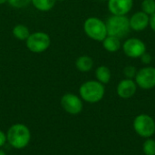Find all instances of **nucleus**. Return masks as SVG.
<instances>
[{
  "mask_svg": "<svg viewBox=\"0 0 155 155\" xmlns=\"http://www.w3.org/2000/svg\"><path fill=\"white\" fill-rule=\"evenodd\" d=\"M6 139L12 147L15 149H23L28 145L31 140V133L26 125L16 124L8 129Z\"/></svg>",
  "mask_w": 155,
  "mask_h": 155,
  "instance_id": "obj_1",
  "label": "nucleus"
},
{
  "mask_svg": "<svg viewBox=\"0 0 155 155\" xmlns=\"http://www.w3.org/2000/svg\"><path fill=\"white\" fill-rule=\"evenodd\" d=\"M79 94L82 100L95 104L100 102L105 94L104 84H101L97 80H89L82 84L79 88Z\"/></svg>",
  "mask_w": 155,
  "mask_h": 155,
  "instance_id": "obj_2",
  "label": "nucleus"
},
{
  "mask_svg": "<svg viewBox=\"0 0 155 155\" xmlns=\"http://www.w3.org/2000/svg\"><path fill=\"white\" fill-rule=\"evenodd\" d=\"M107 34L116 36L120 39L126 37L132 31L130 28L129 18L127 15H112L105 21Z\"/></svg>",
  "mask_w": 155,
  "mask_h": 155,
  "instance_id": "obj_3",
  "label": "nucleus"
},
{
  "mask_svg": "<svg viewBox=\"0 0 155 155\" xmlns=\"http://www.w3.org/2000/svg\"><path fill=\"white\" fill-rule=\"evenodd\" d=\"M83 28L86 36L96 42H102L108 35L105 22L95 16L85 19Z\"/></svg>",
  "mask_w": 155,
  "mask_h": 155,
  "instance_id": "obj_4",
  "label": "nucleus"
},
{
  "mask_svg": "<svg viewBox=\"0 0 155 155\" xmlns=\"http://www.w3.org/2000/svg\"><path fill=\"white\" fill-rule=\"evenodd\" d=\"M26 48L34 54H41L45 52L51 45V37L45 32L31 33L25 40Z\"/></svg>",
  "mask_w": 155,
  "mask_h": 155,
  "instance_id": "obj_5",
  "label": "nucleus"
},
{
  "mask_svg": "<svg viewBox=\"0 0 155 155\" xmlns=\"http://www.w3.org/2000/svg\"><path fill=\"white\" fill-rule=\"evenodd\" d=\"M134 128L139 136L151 138L155 134V121L148 114H139L134 121Z\"/></svg>",
  "mask_w": 155,
  "mask_h": 155,
  "instance_id": "obj_6",
  "label": "nucleus"
},
{
  "mask_svg": "<svg viewBox=\"0 0 155 155\" xmlns=\"http://www.w3.org/2000/svg\"><path fill=\"white\" fill-rule=\"evenodd\" d=\"M122 49L127 57L133 59L140 58L147 51L145 43L142 39L136 37L127 38L122 44Z\"/></svg>",
  "mask_w": 155,
  "mask_h": 155,
  "instance_id": "obj_7",
  "label": "nucleus"
},
{
  "mask_svg": "<svg viewBox=\"0 0 155 155\" xmlns=\"http://www.w3.org/2000/svg\"><path fill=\"white\" fill-rule=\"evenodd\" d=\"M134 81L138 87L143 90H151L155 87V67L145 65L137 71Z\"/></svg>",
  "mask_w": 155,
  "mask_h": 155,
  "instance_id": "obj_8",
  "label": "nucleus"
},
{
  "mask_svg": "<svg viewBox=\"0 0 155 155\" xmlns=\"http://www.w3.org/2000/svg\"><path fill=\"white\" fill-rule=\"evenodd\" d=\"M61 105L63 109L70 114H78L83 110L82 99L74 94H65L61 98Z\"/></svg>",
  "mask_w": 155,
  "mask_h": 155,
  "instance_id": "obj_9",
  "label": "nucleus"
},
{
  "mask_svg": "<svg viewBox=\"0 0 155 155\" xmlns=\"http://www.w3.org/2000/svg\"><path fill=\"white\" fill-rule=\"evenodd\" d=\"M133 6L134 0H107L108 10L114 15H127Z\"/></svg>",
  "mask_w": 155,
  "mask_h": 155,
  "instance_id": "obj_10",
  "label": "nucleus"
},
{
  "mask_svg": "<svg viewBox=\"0 0 155 155\" xmlns=\"http://www.w3.org/2000/svg\"><path fill=\"white\" fill-rule=\"evenodd\" d=\"M137 87L138 86L134 79L124 78L118 83L116 87V93L119 97L123 99H129L135 94Z\"/></svg>",
  "mask_w": 155,
  "mask_h": 155,
  "instance_id": "obj_11",
  "label": "nucleus"
},
{
  "mask_svg": "<svg viewBox=\"0 0 155 155\" xmlns=\"http://www.w3.org/2000/svg\"><path fill=\"white\" fill-rule=\"evenodd\" d=\"M150 16L143 11H137L129 18V24L131 30L134 32L144 31L149 26Z\"/></svg>",
  "mask_w": 155,
  "mask_h": 155,
  "instance_id": "obj_12",
  "label": "nucleus"
},
{
  "mask_svg": "<svg viewBox=\"0 0 155 155\" xmlns=\"http://www.w3.org/2000/svg\"><path fill=\"white\" fill-rule=\"evenodd\" d=\"M102 45L105 51L109 53H117L122 48L121 39L116 36L109 35L102 41Z\"/></svg>",
  "mask_w": 155,
  "mask_h": 155,
  "instance_id": "obj_13",
  "label": "nucleus"
},
{
  "mask_svg": "<svg viewBox=\"0 0 155 155\" xmlns=\"http://www.w3.org/2000/svg\"><path fill=\"white\" fill-rule=\"evenodd\" d=\"M94 64V62L93 58L86 54L81 55L75 60V67L81 73L90 72L93 69Z\"/></svg>",
  "mask_w": 155,
  "mask_h": 155,
  "instance_id": "obj_14",
  "label": "nucleus"
},
{
  "mask_svg": "<svg viewBox=\"0 0 155 155\" xmlns=\"http://www.w3.org/2000/svg\"><path fill=\"white\" fill-rule=\"evenodd\" d=\"M95 78L103 84H107L112 78V72L106 65H100L95 69Z\"/></svg>",
  "mask_w": 155,
  "mask_h": 155,
  "instance_id": "obj_15",
  "label": "nucleus"
},
{
  "mask_svg": "<svg viewBox=\"0 0 155 155\" xmlns=\"http://www.w3.org/2000/svg\"><path fill=\"white\" fill-rule=\"evenodd\" d=\"M12 34L15 36V38H16L20 41H25L31 33H30L29 28L26 25H22V24H18L13 27Z\"/></svg>",
  "mask_w": 155,
  "mask_h": 155,
  "instance_id": "obj_16",
  "label": "nucleus"
},
{
  "mask_svg": "<svg viewBox=\"0 0 155 155\" xmlns=\"http://www.w3.org/2000/svg\"><path fill=\"white\" fill-rule=\"evenodd\" d=\"M57 0H31L34 7L41 12H48L54 8Z\"/></svg>",
  "mask_w": 155,
  "mask_h": 155,
  "instance_id": "obj_17",
  "label": "nucleus"
},
{
  "mask_svg": "<svg viewBox=\"0 0 155 155\" xmlns=\"http://www.w3.org/2000/svg\"><path fill=\"white\" fill-rule=\"evenodd\" d=\"M141 11L149 16L155 13V0H143L141 4Z\"/></svg>",
  "mask_w": 155,
  "mask_h": 155,
  "instance_id": "obj_18",
  "label": "nucleus"
},
{
  "mask_svg": "<svg viewBox=\"0 0 155 155\" xmlns=\"http://www.w3.org/2000/svg\"><path fill=\"white\" fill-rule=\"evenodd\" d=\"M143 151L145 155H155V140L147 138L143 143Z\"/></svg>",
  "mask_w": 155,
  "mask_h": 155,
  "instance_id": "obj_19",
  "label": "nucleus"
},
{
  "mask_svg": "<svg viewBox=\"0 0 155 155\" xmlns=\"http://www.w3.org/2000/svg\"><path fill=\"white\" fill-rule=\"evenodd\" d=\"M137 71L138 70H137V68L135 66H134L132 64H129V65H126L124 68L123 73H124V75L125 78H127V79H134V80L135 75L137 74Z\"/></svg>",
  "mask_w": 155,
  "mask_h": 155,
  "instance_id": "obj_20",
  "label": "nucleus"
},
{
  "mask_svg": "<svg viewBox=\"0 0 155 155\" xmlns=\"http://www.w3.org/2000/svg\"><path fill=\"white\" fill-rule=\"evenodd\" d=\"M7 3L14 8L21 9L26 7L31 3V0H7Z\"/></svg>",
  "mask_w": 155,
  "mask_h": 155,
  "instance_id": "obj_21",
  "label": "nucleus"
},
{
  "mask_svg": "<svg viewBox=\"0 0 155 155\" xmlns=\"http://www.w3.org/2000/svg\"><path fill=\"white\" fill-rule=\"evenodd\" d=\"M140 60L142 62V64H143L144 65H150L151 63L153 62V56L148 54L147 52H145L141 57H140Z\"/></svg>",
  "mask_w": 155,
  "mask_h": 155,
  "instance_id": "obj_22",
  "label": "nucleus"
},
{
  "mask_svg": "<svg viewBox=\"0 0 155 155\" xmlns=\"http://www.w3.org/2000/svg\"><path fill=\"white\" fill-rule=\"evenodd\" d=\"M149 26L151 29L155 33V13L150 15V21H149Z\"/></svg>",
  "mask_w": 155,
  "mask_h": 155,
  "instance_id": "obj_23",
  "label": "nucleus"
},
{
  "mask_svg": "<svg viewBox=\"0 0 155 155\" xmlns=\"http://www.w3.org/2000/svg\"><path fill=\"white\" fill-rule=\"evenodd\" d=\"M6 141H7V139H6V134H5L4 132L0 131V148H1L3 145H5V143Z\"/></svg>",
  "mask_w": 155,
  "mask_h": 155,
  "instance_id": "obj_24",
  "label": "nucleus"
},
{
  "mask_svg": "<svg viewBox=\"0 0 155 155\" xmlns=\"http://www.w3.org/2000/svg\"><path fill=\"white\" fill-rule=\"evenodd\" d=\"M5 3H7V0H0V5H4Z\"/></svg>",
  "mask_w": 155,
  "mask_h": 155,
  "instance_id": "obj_25",
  "label": "nucleus"
},
{
  "mask_svg": "<svg viewBox=\"0 0 155 155\" xmlns=\"http://www.w3.org/2000/svg\"><path fill=\"white\" fill-rule=\"evenodd\" d=\"M0 155H5V153L2 149H0Z\"/></svg>",
  "mask_w": 155,
  "mask_h": 155,
  "instance_id": "obj_26",
  "label": "nucleus"
},
{
  "mask_svg": "<svg viewBox=\"0 0 155 155\" xmlns=\"http://www.w3.org/2000/svg\"><path fill=\"white\" fill-rule=\"evenodd\" d=\"M57 1H64V0H57Z\"/></svg>",
  "mask_w": 155,
  "mask_h": 155,
  "instance_id": "obj_27",
  "label": "nucleus"
}]
</instances>
